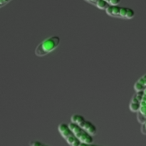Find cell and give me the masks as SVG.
I'll return each instance as SVG.
<instances>
[{
    "mask_svg": "<svg viewBox=\"0 0 146 146\" xmlns=\"http://www.w3.org/2000/svg\"><path fill=\"white\" fill-rule=\"evenodd\" d=\"M60 43H61V39L58 36L48 37L36 46L34 53L37 57H44L54 51L59 46Z\"/></svg>",
    "mask_w": 146,
    "mask_h": 146,
    "instance_id": "obj_1",
    "label": "cell"
},
{
    "mask_svg": "<svg viewBox=\"0 0 146 146\" xmlns=\"http://www.w3.org/2000/svg\"><path fill=\"white\" fill-rule=\"evenodd\" d=\"M105 11L109 17L121 19H132L135 15V11L133 9L118 5H109Z\"/></svg>",
    "mask_w": 146,
    "mask_h": 146,
    "instance_id": "obj_2",
    "label": "cell"
},
{
    "mask_svg": "<svg viewBox=\"0 0 146 146\" xmlns=\"http://www.w3.org/2000/svg\"><path fill=\"white\" fill-rule=\"evenodd\" d=\"M71 122L76 124L81 128L86 131L91 136H95L97 134V127L93 123L87 120L85 117L80 114H74L71 117Z\"/></svg>",
    "mask_w": 146,
    "mask_h": 146,
    "instance_id": "obj_3",
    "label": "cell"
},
{
    "mask_svg": "<svg viewBox=\"0 0 146 146\" xmlns=\"http://www.w3.org/2000/svg\"><path fill=\"white\" fill-rule=\"evenodd\" d=\"M58 131L70 146H79L81 144L66 123H60L58 126Z\"/></svg>",
    "mask_w": 146,
    "mask_h": 146,
    "instance_id": "obj_4",
    "label": "cell"
},
{
    "mask_svg": "<svg viewBox=\"0 0 146 146\" xmlns=\"http://www.w3.org/2000/svg\"><path fill=\"white\" fill-rule=\"evenodd\" d=\"M68 125L69 126L70 129L71 130V131L73 132L74 135L76 136V137L78 139L80 143H93V142H94V137L91 136L90 134H88L84 129H82L81 127L77 125L75 123H71V122H70Z\"/></svg>",
    "mask_w": 146,
    "mask_h": 146,
    "instance_id": "obj_5",
    "label": "cell"
},
{
    "mask_svg": "<svg viewBox=\"0 0 146 146\" xmlns=\"http://www.w3.org/2000/svg\"><path fill=\"white\" fill-rule=\"evenodd\" d=\"M145 94V91L144 92H135V94L133 95L131 101L129 103V110L132 113H136L139 110L140 105H141V101L143 97Z\"/></svg>",
    "mask_w": 146,
    "mask_h": 146,
    "instance_id": "obj_6",
    "label": "cell"
},
{
    "mask_svg": "<svg viewBox=\"0 0 146 146\" xmlns=\"http://www.w3.org/2000/svg\"><path fill=\"white\" fill-rule=\"evenodd\" d=\"M146 75L143 74L135 83L133 85V89L135 92H144L146 89Z\"/></svg>",
    "mask_w": 146,
    "mask_h": 146,
    "instance_id": "obj_7",
    "label": "cell"
},
{
    "mask_svg": "<svg viewBox=\"0 0 146 146\" xmlns=\"http://www.w3.org/2000/svg\"><path fill=\"white\" fill-rule=\"evenodd\" d=\"M84 1L101 10H105L109 6V4L104 0H84Z\"/></svg>",
    "mask_w": 146,
    "mask_h": 146,
    "instance_id": "obj_8",
    "label": "cell"
},
{
    "mask_svg": "<svg viewBox=\"0 0 146 146\" xmlns=\"http://www.w3.org/2000/svg\"><path fill=\"white\" fill-rule=\"evenodd\" d=\"M146 94L144 95V97H143V100L141 101V105H140L139 110L138 111V113H139L140 114L146 116V98H145Z\"/></svg>",
    "mask_w": 146,
    "mask_h": 146,
    "instance_id": "obj_9",
    "label": "cell"
},
{
    "mask_svg": "<svg viewBox=\"0 0 146 146\" xmlns=\"http://www.w3.org/2000/svg\"><path fill=\"white\" fill-rule=\"evenodd\" d=\"M29 146H49L38 140H31L29 143Z\"/></svg>",
    "mask_w": 146,
    "mask_h": 146,
    "instance_id": "obj_10",
    "label": "cell"
},
{
    "mask_svg": "<svg viewBox=\"0 0 146 146\" xmlns=\"http://www.w3.org/2000/svg\"><path fill=\"white\" fill-rule=\"evenodd\" d=\"M137 120H138V123L140 124H143V123H145L146 122V116L140 114L139 113L137 112Z\"/></svg>",
    "mask_w": 146,
    "mask_h": 146,
    "instance_id": "obj_11",
    "label": "cell"
},
{
    "mask_svg": "<svg viewBox=\"0 0 146 146\" xmlns=\"http://www.w3.org/2000/svg\"><path fill=\"white\" fill-rule=\"evenodd\" d=\"M109 5H118L121 3V0H104Z\"/></svg>",
    "mask_w": 146,
    "mask_h": 146,
    "instance_id": "obj_12",
    "label": "cell"
},
{
    "mask_svg": "<svg viewBox=\"0 0 146 146\" xmlns=\"http://www.w3.org/2000/svg\"><path fill=\"white\" fill-rule=\"evenodd\" d=\"M11 0H0V8L4 7L5 5H7L8 3H9Z\"/></svg>",
    "mask_w": 146,
    "mask_h": 146,
    "instance_id": "obj_13",
    "label": "cell"
},
{
    "mask_svg": "<svg viewBox=\"0 0 146 146\" xmlns=\"http://www.w3.org/2000/svg\"><path fill=\"white\" fill-rule=\"evenodd\" d=\"M141 132L142 133L143 135L146 134V128H145V123L141 124Z\"/></svg>",
    "mask_w": 146,
    "mask_h": 146,
    "instance_id": "obj_14",
    "label": "cell"
},
{
    "mask_svg": "<svg viewBox=\"0 0 146 146\" xmlns=\"http://www.w3.org/2000/svg\"><path fill=\"white\" fill-rule=\"evenodd\" d=\"M79 146H100L98 145H94L93 143H81Z\"/></svg>",
    "mask_w": 146,
    "mask_h": 146,
    "instance_id": "obj_15",
    "label": "cell"
}]
</instances>
